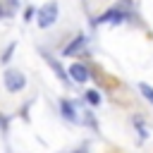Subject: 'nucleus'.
<instances>
[{
	"label": "nucleus",
	"mask_w": 153,
	"mask_h": 153,
	"mask_svg": "<svg viewBox=\"0 0 153 153\" xmlns=\"http://www.w3.org/2000/svg\"><path fill=\"white\" fill-rule=\"evenodd\" d=\"M69 79H72V81H76V84H84V81H88V79H91V72H88V67H86V65L74 62V65L69 67Z\"/></svg>",
	"instance_id": "4"
},
{
	"label": "nucleus",
	"mask_w": 153,
	"mask_h": 153,
	"mask_svg": "<svg viewBox=\"0 0 153 153\" xmlns=\"http://www.w3.org/2000/svg\"><path fill=\"white\" fill-rule=\"evenodd\" d=\"M0 17H5V10H2V7H0Z\"/></svg>",
	"instance_id": "13"
},
{
	"label": "nucleus",
	"mask_w": 153,
	"mask_h": 153,
	"mask_svg": "<svg viewBox=\"0 0 153 153\" xmlns=\"http://www.w3.org/2000/svg\"><path fill=\"white\" fill-rule=\"evenodd\" d=\"M139 91H141V96L153 105V86H148L146 81H141V84H139Z\"/></svg>",
	"instance_id": "8"
},
{
	"label": "nucleus",
	"mask_w": 153,
	"mask_h": 153,
	"mask_svg": "<svg viewBox=\"0 0 153 153\" xmlns=\"http://www.w3.org/2000/svg\"><path fill=\"white\" fill-rule=\"evenodd\" d=\"M57 12H60V7H57V2H55V0H53V2H48V5H43V7L36 12V24H38L41 29L53 26V24L57 22Z\"/></svg>",
	"instance_id": "1"
},
{
	"label": "nucleus",
	"mask_w": 153,
	"mask_h": 153,
	"mask_svg": "<svg viewBox=\"0 0 153 153\" xmlns=\"http://www.w3.org/2000/svg\"><path fill=\"white\" fill-rule=\"evenodd\" d=\"M60 112H62V117H65L67 122H74V124L81 122V120H79V112H76V108H74L72 100H60Z\"/></svg>",
	"instance_id": "6"
},
{
	"label": "nucleus",
	"mask_w": 153,
	"mask_h": 153,
	"mask_svg": "<svg viewBox=\"0 0 153 153\" xmlns=\"http://www.w3.org/2000/svg\"><path fill=\"white\" fill-rule=\"evenodd\" d=\"M86 41H88V38H86V33H76V36H74L65 48H62V55H65V57H72V55L81 53V50L86 48Z\"/></svg>",
	"instance_id": "3"
},
{
	"label": "nucleus",
	"mask_w": 153,
	"mask_h": 153,
	"mask_svg": "<svg viewBox=\"0 0 153 153\" xmlns=\"http://www.w3.org/2000/svg\"><path fill=\"white\" fill-rule=\"evenodd\" d=\"M2 84H5V88H7L10 93H17V91H22V88L26 86V76H24L19 69H7V72L2 74Z\"/></svg>",
	"instance_id": "2"
},
{
	"label": "nucleus",
	"mask_w": 153,
	"mask_h": 153,
	"mask_svg": "<svg viewBox=\"0 0 153 153\" xmlns=\"http://www.w3.org/2000/svg\"><path fill=\"white\" fill-rule=\"evenodd\" d=\"M124 19H127V12L112 7V10H105L96 22H98V24H105V22H110V24H120V22H124Z\"/></svg>",
	"instance_id": "5"
},
{
	"label": "nucleus",
	"mask_w": 153,
	"mask_h": 153,
	"mask_svg": "<svg viewBox=\"0 0 153 153\" xmlns=\"http://www.w3.org/2000/svg\"><path fill=\"white\" fill-rule=\"evenodd\" d=\"M134 122H136V129H139V136H141V139H146V136H148V131H146V127L141 124V120H134Z\"/></svg>",
	"instance_id": "12"
},
{
	"label": "nucleus",
	"mask_w": 153,
	"mask_h": 153,
	"mask_svg": "<svg viewBox=\"0 0 153 153\" xmlns=\"http://www.w3.org/2000/svg\"><path fill=\"white\" fill-rule=\"evenodd\" d=\"M84 98H86L91 105H100V93H98V91H93V88H91V91H86V93H84Z\"/></svg>",
	"instance_id": "9"
},
{
	"label": "nucleus",
	"mask_w": 153,
	"mask_h": 153,
	"mask_svg": "<svg viewBox=\"0 0 153 153\" xmlns=\"http://www.w3.org/2000/svg\"><path fill=\"white\" fill-rule=\"evenodd\" d=\"M43 57H45V62H48V65H50V67L55 69V74H57V76H60L62 81H67V79H69V76H67V72L62 69V65H60V62H57V60H55L53 55H48V53H43Z\"/></svg>",
	"instance_id": "7"
},
{
	"label": "nucleus",
	"mask_w": 153,
	"mask_h": 153,
	"mask_svg": "<svg viewBox=\"0 0 153 153\" xmlns=\"http://www.w3.org/2000/svg\"><path fill=\"white\" fill-rule=\"evenodd\" d=\"M14 48H17V43H10V48H7L5 53H2V57H0V60H2V62H10V57H12V53H14Z\"/></svg>",
	"instance_id": "10"
},
{
	"label": "nucleus",
	"mask_w": 153,
	"mask_h": 153,
	"mask_svg": "<svg viewBox=\"0 0 153 153\" xmlns=\"http://www.w3.org/2000/svg\"><path fill=\"white\" fill-rule=\"evenodd\" d=\"M31 19H36V10L33 7H26L24 10V22H31Z\"/></svg>",
	"instance_id": "11"
}]
</instances>
